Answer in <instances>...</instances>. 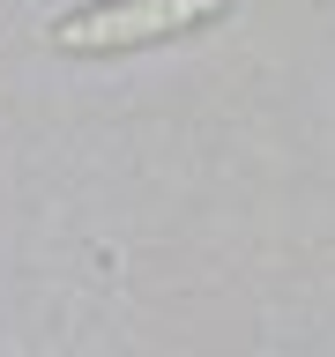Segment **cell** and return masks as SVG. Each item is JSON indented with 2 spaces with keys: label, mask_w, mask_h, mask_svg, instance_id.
Here are the masks:
<instances>
[{
  "label": "cell",
  "mask_w": 335,
  "mask_h": 357,
  "mask_svg": "<svg viewBox=\"0 0 335 357\" xmlns=\"http://www.w3.org/2000/svg\"><path fill=\"white\" fill-rule=\"evenodd\" d=\"M239 0H82L52 15V45L75 52V60H127V52H149V45H179L223 22Z\"/></svg>",
  "instance_id": "cell-1"
}]
</instances>
